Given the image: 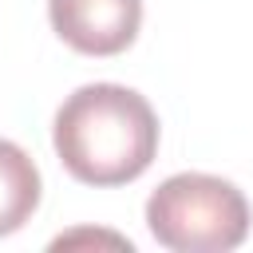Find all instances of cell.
<instances>
[{
	"label": "cell",
	"instance_id": "2",
	"mask_svg": "<svg viewBox=\"0 0 253 253\" xmlns=\"http://www.w3.org/2000/svg\"><path fill=\"white\" fill-rule=\"evenodd\" d=\"M146 225L174 253H225L249 233V202L225 178L174 174L150 194Z\"/></svg>",
	"mask_w": 253,
	"mask_h": 253
},
{
	"label": "cell",
	"instance_id": "4",
	"mask_svg": "<svg viewBox=\"0 0 253 253\" xmlns=\"http://www.w3.org/2000/svg\"><path fill=\"white\" fill-rule=\"evenodd\" d=\"M40 206V170L8 138H0V237L16 233Z\"/></svg>",
	"mask_w": 253,
	"mask_h": 253
},
{
	"label": "cell",
	"instance_id": "1",
	"mask_svg": "<svg viewBox=\"0 0 253 253\" xmlns=\"http://www.w3.org/2000/svg\"><path fill=\"white\" fill-rule=\"evenodd\" d=\"M55 154L87 186L134 182L158 154V115L130 87L87 83L55 111Z\"/></svg>",
	"mask_w": 253,
	"mask_h": 253
},
{
	"label": "cell",
	"instance_id": "3",
	"mask_svg": "<svg viewBox=\"0 0 253 253\" xmlns=\"http://www.w3.org/2000/svg\"><path fill=\"white\" fill-rule=\"evenodd\" d=\"M55 36L83 55H119L134 43L142 0H47Z\"/></svg>",
	"mask_w": 253,
	"mask_h": 253
}]
</instances>
